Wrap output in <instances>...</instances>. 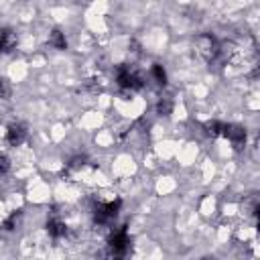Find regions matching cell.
<instances>
[{
	"label": "cell",
	"mask_w": 260,
	"mask_h": 260,
	"mask_svg": "<svg viewBox=\"0 0 260 260\" xmlns=\"http://www.w3.org/2000/svg\"><path fill=\"white\" fill-rule=\"evenodd\" d=\"M221 136H225L236 148H242L246 142V130L238 124H223L221 128Z\"/></svg>",
	"instance_id": "cell-5"
},
{
	"label": "cell",
	"mask_w": 260,
	"mask_h": 260,
	"mask_svg": "<svg viewBox=\"0 0 260 260\" xmlns=\"http://www.w3.org/2000/svg\"><path fill=\"white\" fill-rule=\"evenodd\" d=\"M85 160H87V158H85L83 154H77V156H73V158L69 160V165H67V167H69L71 171H79V169L85 165Z\"/></svg>",
	"instance_id": "cell-14"
},
{
	"label": "cell",
	"mask_w": 260,
	"mask_h": 260,
	"mask_svg": "<svg viewBox=\"0 0 260 260\" xmlns=\"http://www.w3.org/2000/svg\"><path fill=\"white\" fill-rule=\"evenodd\" d=\"M14 47H16V35H14V30H10V28H2L0 30V53H12L14 51Z\"/></svg>",
	"instance_id": "cell-7"
},
{
	"label": "cell",
	"mask_w": 260,
	"mask_h": 260,
	"mask_svg": "<svg viewBox=\"0 0 260 260\" xmlns=\"http://www.w3.org/2000/svg\"><path fill=\"white\" fill-rule=\"evenodd\" d=\"M150 75H152L154 83H158V85H165V83H167V71H165V67H162V65L154 63V65L150 67Z\"/></svg>",
	"instance_id": "cell-10"
},
{
	"label": "cell",
	"mask_w": 260,
	"mask_h": 260,
	"mask_svg": "<svg viewBox=\"0 0 260 260\" xmlns=\"http://www.w3.org/2000/svg\"><path fill=\"white\" fill-rule=\"evenodd\" d=\"M18 221H20V211H12L6 219H4V223H2V230H6V232H12L16 225H18Z\"/></svg>",
	"instance_id": "cell-12"
},
{
	"label": "cell",
	"mask_w": 260,
	"mask_h": 260,
	"mask_svg": "<svg viewBox=\"0 0 260 260\" xmlns=\"http://www.w3.org/2000/svg\"><path fill=\"white\" fill-rule=\"evenodd\" d=\"M8 93H10V87H8L6 79H2V77H0V98H6Z\"/></svg>",
	"instance_id": "cell-16"
},
{
	"label": "cell",
	"mask_w": 260,
	"mask_h": 260,
	"mask_svg": "<svg viewBox=\"0 0 260 260\" xmlns=\"http://www.w3.org/2000/svg\"><path fill=\"white\" fill-rule=\"evenodd\" d=\"M47 232H49L51 238L59 240V238H63L67 234V225H65V221L61 217H51V219H47Z\"/></svg>",
	"instance_id": "cell-8"
},
{
	"label": "cell",
	"mask_w": 260,
	"mask_h": 260,
	"mask_svg": "<svg viewBox=\"0 0 260 260\" xmlns=\"http://www.w3.org/2000/svg\"><path fill=\"white\" fill-rule=\"evenodd\" d=\"M10 169V158L6 154H0V175H6Z\"/></svg>",
	"instance_id": "cell-15"
},
{
	"label": "cell",
	"mask_w": 260,
	"mask_h": 260,
	"mask_svg": "<svg viewBox=\"0 0 260 260\" xmlns=\"http://www.w3.org/2000/svg\"><path fill=\"white\" fill-rule=\"evenodd\" d=\"M116 79H118V85L122 89H140L144 85L140 73H136L130 65H120L116 69Z\"/></svg>",
	"instance_id": "cell-3"
},
{
	"label": "cell",
	"mask_w": 260,
	"mask_h": 260,
	"mask_svg": "<svg viewBox=\"0 0 260 260\" xmlns=\"http://www.w3.org/2000/svg\"><path fill=\"white\" fill-rule=\"evenodd\" d=\"M197 53L205 59V61H213L217 55H219V45H217V41L211 37V35H199L197 37Z\"/></svg>",
	"instance_id": "cell-4"
},
{
	"label": "cell",
	"mask_w": 260,
	"mask_h": 260,
	"mask_svg": "<svg viewBox=\"0 0 260 260\" xmlns=\"http://www.w3.org/2000/svg\"><path fill=\"white\" fill-rule=\"evenodd\" d=\"M171 112H173V102H171L169 98H160L158 104H156V114H160V116H169Z\"/></svg>",
	"instance_id": "cell-13"
},
{
	"label": "cell",
	"mask_w": 260,
	"mask_h": 260,
	"mask_svg": "<svg viewBox=\"0 0 260 260\" xmlns=\"http://www.w3.org/2000/svg\"><path fill=\"white\" fill-rule=\"evenodd\" d=\"M128 248H130V238H128L126 225H122V228H118V230H114L110 234L106 260H124Z\"/></svg>",
	"instance_id": "cell-1"
},
{
	"label": "cell",
	"mask_w": 260,
	"mask_h": 260,
	"mask_svg": "<svg viewBox=\"0 0 260 260\" xmlns=\"http://www.w3.org/2000/svg\"><path fill=\"white\" fill-rule=\"evenodd\" d=\"M49 45H51L53 49L63 51V49H67V39H65V35H63L59 28H55V30H51V35H49Z\"/></svg>",
	"instance_id": "cell-9"
},
{
	"label": "cell",
	"mask_w": 260,
	"mask_h": 260,
	"mask_svg": "<svg viewBox=\"0 0 260 260\" xmlns=\"http://www.w3.org/2000/svg\"><path fill=\"white\" fill-rule=\"evenodd\" d=\"M26 138V126L20 124V122H12L8 128H6V142L10 146H20Z\"/></svg>",
	"instance_id": "cell-6"
},
{
	"label": "cell",
	"mask_w": 260,
	"mask_h": 260,
	"mask_svg": "<svg viewBox=\"0 0 260 260\" xmlns=\"http://www.w3.org/2000/svg\"><path fill=\"white\" fill-rule=\"evenodd\" d=\"M203 128H205V134H207V136L215 138V136H221V128H223V124L217 122V120H211V122H207Z\"/></svg>",
	"instance_id": "cell-11"
},
{
	"label": "cell",
	"mask_w": 260,
	"mask_h": 260,
	"mask_svg": "<svg viewBox=\"0 0 260 260\" xmlns=\"http://www.w3.org/2000/svg\"><path fill=\"white\" fill-rule=\"evenodd\" d=\"M203 260H213V258H203Z\"/></svg>",
	"instance_id": "cell-17"
},
{
	"label": "cell",
	"mask_w": 260,
	"mask_h": 260,
	"mask_svg": "<svg viewBox=\"0 0 260 260\" xmlns=\"http://www.w3.org/2000/svg\"><path fill=\"white\" fill-rule=\"evenodd\" d=\"M120 199H116V201H100V203H95L93 205V221L95 223H100V225H106V223H110V221H114V217L118 215V211H120Z\"/></svg>",
	"instance_id": "cell-2"
}]
</instances>
